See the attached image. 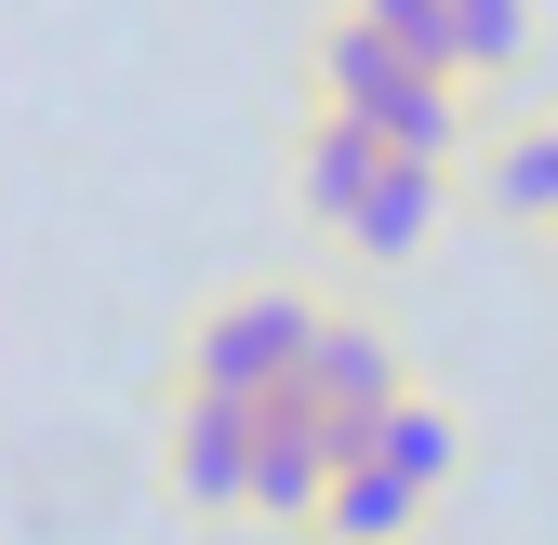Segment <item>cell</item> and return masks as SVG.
Here are the masks:
<instances>
[{"label":"cell","mask_w":558,"mask_h":545,"mask_svg":"<svg viewBox=\"0 0 558 545\" xmlns=\"http://www.w3.org/2000/svg\"><path fill=\"white\" fill-rule=\"evenodd\" d=\"M319 347V306L306 293H240L199 319V347H186V386H214V399H266V386H293Z\"/></svg>","instance_id":"1"},{"label":"cell","mask_w":558,"mask_h":545,"mask_svg":"<svg viewBox=\"0 0 558 545\" xmlns=\"http://www.w3.org/2000/svg\"><path fill=\"white\" fill-rule=\"evenodd\" d=\"M306 399H319V426H332V465H373V413L386 399H412L399 386V347L373 319H319V347H306V373H293Z\"/></svg>","instance_id":"2"},{"label":"cell","mask_w":558,"mask_h":545,"mask_svg":"<svg viewBox=\"0 0 558 545\" xmlns=\"http://www.w3.org/2000/svg\"><path fill=\"white\" fill-rule=\"evenodd\" d=\"M319 493H332V426H319V399L306 386H266L253 399V519H319Z\"/></svg>","instance_id":"3"},{"label":"cell","mask_w":558,"mask_h":545,"mask_svg":"<svg viewBox=\"0 0 558 545\" xmlns=\"http://www.w3.org/2000/svg\"><path fill=\"white\" fill-rule=\"evenodd\" d=\"M173 493H186V506H214V519L253 493V399L186 386V413H173Z\"/></svg>","instance_id":"4"},{"label":"cell","mask_w":558,"mask_h":545,"mask_svg":"<svg viewBox=\"0 0 558 545\" xmlns=\"http://www.w3.org/2000/svg\"><path fill=\"white\" fill-rule=\"evenodd\" d=\"M439 199H452V173H439V160H386V173L360 186V214H345V253H373V266L426 253V240H439Z\"/></svg>","instance_id":"5"},{"label":"cell","mask_w":558,"mask_h":545,"mask_svg":"<svg viewBox=\"0 0 558 545\" xmlns=\"http://www.w3.org/2000/svg\"><path fill=\"white\" fill-rule=\"evenodd\" d=\"M399 81H426L399 40H373L360 14H332V27H319V107H332V120H360V133H373V107H386Z\"/></svg>","instance_id":"6"},{"label":"cell","mask_w":558,"mask_h":545,"mask_svg":"<svg viewBox=\"0 0 558 545\" xmlns=\"http://www.w3.org/2000/svg\"><path fill=\"white\" fill-rule=\"evenodd\" d=\"M373 147H386V160H439V173H452V147H465V81H439V66H426V81H399V94L373 107Z\"/></svg>","instance_id":"7"},{"label":"cell","mask_w":558,"mask_h":545,"mask_svg":"<svg viewBox=\"0 0 558 545\" xmlns=\"http://www.w3.org/2000/svg\"><path fill=\"white\" fill-rule=\"evenodd\" d=\"M412 519H426V493L386 480V465H332V493H319V532L332 545H399Z\"/></svg>","instance_id":"8"},{"label":"cell","mask_w":558,"mask_h":545,"mask_svg":"<svg viewBox=\"0 0 558 545\" xmlns=\"http://www.w3.org/2000/svg\"><path fill=\"white\" fill-rule=\"evenodd\" d=\"M373 173H386V147H373L360 120H332V107H319V120H306V214H319V227H345Z\"/></svg>","instance_id":"9"},{"label":"cell","mask_w":558,"mask_h":545,"mask_svg":"<svg viewBox=\"0 0 558 545\" xmlns=\"http://www.w3.org/2000/svg\"><path fill=\"white\" fill-rule=\"evenodd\" d=\"M373 465L412 480V493H439L452 480V413H439V399H386V413H373Z\"/></svg>","instance_id":"10"},{"label":"cell","mask_w":558,"mask_h":545,"mask_svg":"<svg viewBox=\"0 0 558 545\" xmlns=\"http://www.w3.org/2000/svg\"><path fill=\"white\" fill-rule=\"evenodd\" d=\"M493 214H519V227H558V120L545 133H519V147H493Z\"/></svg>","instance_id":"11"},{"label":"cell","mask_w":558,"mask_h":545,"mask_svg":"<svg viewBox=\"0 0 558 545\" xmlns=\"http://www.w3.org/2000/svg\"><path fill=\"white\" fill-rule=\"evenodd\" d=\"M532 53V0H452V81H493Z\"/></svg>","instance_id":"12"},{"label":"cell","mask_w":558,"mask_h":545,"mask_svg":"<svg viewBox=\"0 0 558 545\" xmlns=\"http://www.w3.org/2000/svg\"><path fill=\"white\" fill-rule=\"evenodd\" d=\"M345 14H360L373 40H399L412 66H439V81H452V0H345Z\"/></svg>","instance_id":"13"}]
</instances>
